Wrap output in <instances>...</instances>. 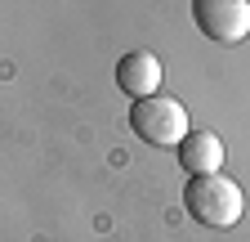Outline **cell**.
Here are the masks:
<instances>
[{
	"label": "cell",
	"instance_id": "obj_4",
	"mask_svg": "<svg viewBox=\"0 0 250 242\" xmlns=\"http://www.w3.org/2000/svg\"><path fill=\"white\" fill-rule=\"evenodd\" d=\"M116 85H121V95H130V99L161 95V58L152 49H130L116 63Z\"/></svg>",
	"mask_w": 250,
	"mask_h": 242
},
{
	"label": "cell",
	"instance_id": "obj_3",
	"mask_svg": "<svg viewBox=\"0 0 250 242\" xmlns=\"http://www.w3.org/2000/svg\"><path fill=\"white\" fill-rule=\"evenodd\" d=\"M197 32L214 45H237L250 36V0H192Z\"/></svg>",
	"mask_w": 250,
	"mask_h": 242
},
{
	"label": "cell",
	"instance_id": "obj_5",
	"mask_svg": "<svg viewBox=\"0 0 250 242\" xmlns=\"http://www.w3.org/2000/svg\"><path fill=\"white\" fill-rule=\"evenodd\" d=\"M174 153H179V166L188 175H214V170H224V144H219V135H210V130H192Z\"/></svg>",
	"mask_w": 250,
	"mask_h": 242
},
{
	"label": "cell",
	"instance_id": "obj_2",
	"mask_svg": "<svg viewBox=\"0 0 250 242\" xmlns=\"http://www.w3.org/2000/svg\"><path fill=\"white\" fill-rule=\"evenodd\" d=\"M130 130L152 144V148H179L188 135V108L170 95H147V99H134L130 108Z\"/></svg>",
	"mask_w": 250,
	"mask_h": 242
},
{
	"label": "cell",
	"instance_id": "obj_1",
	"mask_svg": "<svg viewBox=\"0 0 250 242\" xmlns=\"http://www.w3.org/2000/svg\"><path fill=\"white\" fill-rule=\"evenodd\" d=\"M183 206H188V216L197 224H206V229H232L241 220V211H246V197H241L237 179L214 170V175H192L188 179Z\"/></svg>",
	"mask_w": 250,
	"mask_h": 242
}]
</instances>
